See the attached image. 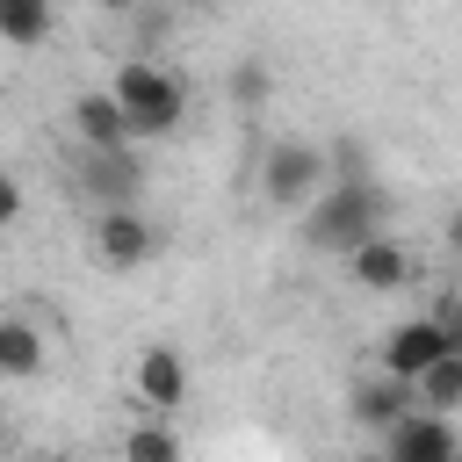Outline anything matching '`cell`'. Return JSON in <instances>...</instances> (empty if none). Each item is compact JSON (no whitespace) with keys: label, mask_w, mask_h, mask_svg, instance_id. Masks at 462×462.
Segmentation results:
<instances>
[{"label":"cell","mask_w":462,"mask_h":462,"mask_svg":"<svg viewBox=\"0 0 462 462\" xmlns=\"http://www.w3.org/2000/svg\"><path fill=\"white\" fill-rule=\"evenodd\" d=\"M130 390H137L144 419H173V411L188 404V361H180V346L152 339V346L137 354V368H130Z\"/></svg>","instance_id":"4"},{"label":"cell","mask_w":462,"mask_h":462,"mask_svg":"<svg viewBox=\"0 0 462 462\" xmlns=\"http://www.w3.org/2000/svg\"><path fill=\"white\" fill-rule=\"evenodd\" d=\"M87 188L101 195V209H130V188H137V159H130V152H101V159H94V173H87Z\"/></svg>","instance_id":"13"},{"label":"cell","mask_w":462,"mask_h":462,"mask_svg":"<svg viewBox=\"0 0 462 462\" xmlns=\"http://www.w3.org/2000/svg\"><path fill=\"white\" fill-rule=\"evenodd\" d=\"M123 462H180L173 419H137V426L123 433Z\"/></svg>","instance_id":"14"},{"label":"cell","mask_w":462,"mask_h":462,"mask_svg":"<svg viewBox=\"0 0 462 462\" xmlns=\"http://www.w3.org/2000/svg\"><path fill=\"white\" fill-rule=\"evenodd\" d=\"M303 238H310L318 253H339V260H346L354 245L383 238V188H375V180H339V188L310 209Z\"/></svg>","instance_id":"2"},{"label":"cell","mask_w":462,"mask_h":462,"mask_svg":"<svg viewBox=\"0 0 462 462\" xmlns=\"http://www.w3.org/2000/svg\"><path fill=\"white\" fill-rule=\"evenodd\" d=\"M72 130L94 144V159H101V152H130V123L116 116L108 94H79V101H72Z\"/></svg>","instance_id":"10"},{"label":"cell","mask_w":462,"mask_h":462,"mask_svg":"<svg viewBox=\"0 0 462 462\" xmlns=\"http://www.w3.org/2000/svg\"><path fill=\"white\" fill-rule=\"evenodd\" d=\"M58 29V14L43 0H0V43H43Z\"/></svg>","instance_id":"15"},{"label":"cell","mask_w":462,"mask_h":462,"mask_svg":"<svg viewBox=\"0 0 462 462\" xmlns=\"http://www.w3.org/2000/svg\"><path fill=\"white\" fill-rule=\"evenodd\" d=\"M346 411L361 419V426H375V433H390L397 419H411L419 404H411V383H397V375H368V383H354V397H346Z\"/></svg>","instance_id":"9"},{"label":"cell","mask_w":462,"mask_h":462,"mask_svg":"<svg viewBox=\"0 0 462 462\" xmlns=\"http://www.w3.org/2000/svg\"><path fill=\"white\" fill-rule=\"evenodd\" d=\"M152 253H159V231H152L137 209H101V217H94V260H101V267L130 274V267H144Z\"/></svg>","instance_id":"6"},{"label":"cell","mask_w":462,"mask_h":462,"mask_svg":"<svg viewBox=\"0 0 462 462\" xmlns=\"http://www.w3.org/2000/svg\"><path fill=\"white\" fill-rule=\"evenodd\" d=\"M14 217H22V180H14L7 166H0V231H7Z\"/></svg>","instance_id":"16"},{"label":"cell","mask_w":462,"mask_h":462,"mask_svg":"<svg viewBox=\"0 0 462 462\" xmlns=\"http://www.w3.org/2000/svg\"><path fill=\"white\" fill-rule=\"evenodd\" d=\"M260 94H267V72L245 65V72H238V101H260Z\"/></svg>","instance_id":"17"},{"label":"cell","mask_w":462,"mask_h":462,"mask_svg":"<svg viewBox=\"0 0 462 462\" xmlns=\"http://www.w3.org/2000/svg\"><path fill=\"white\" fill-rule=\"evenodd\" d=\"M116 101V116L130 123V137H159L188 116V79L159 58H123L116 65V87H101Z\"/></svg>","instance_id":"1"},{"label":"cell","mask_w":462,"mask_h":462,"mask_svg":"<svg viewBox=\"0 0 462 462\" xmlns=\"http://www.w3.org/2000/svg\"><path fill=\"white\" fill-rule=\"evenodd\" d=\"M51 462H72V455H51Z\"/></svg>","instance_id":"18"},{"label":"cell","mask_w":462,"mask_h":462,"mask_svg":"<svg viewBox=\"0 0 462 462\" xmlns=\"http://www.w3.org/2000/svg\"><path fill=\"white\" fill-rule=\"evenodd\" d=\"M43 368V332L29 318H0V375H36Z\"/></svg>","instance_id":"12"},{"label":"cell","mask_w":462,"mask_h":462,"mask_svg":"<svg viewBox=\"0 0 462 462\" xmlns=\"http://www.w3.org/2000/svg\"><path fill=\"white\" fill-rule=\"evenodd\" d=\"M260 188H267L274 209H303L325 188V152L318 144H274L267 166H260Z\"/></svg>","instance_id":"5"},{"label":"cell","mask_w":462,"mask_h":462,"mask_svg":"<svg viewBox=\"0 0 462 462\" xmlns=\"http://www.w3.org/2000/svg\"><path fill=\"white\" fill-rule=\"evenodd\" d=\"M346 274H354L361 289H411V282H419V253L383 231V238H368V245L346 253Z\"/></svg>","instance_id":"7"},{"label":"cell","mask_w":462,"mask_h":462,"mask_svg":"<svg viewBox=\"0 0 462 462\" xmlns=\"http://www.w3.org/2000/svg\"><path fill=\"white\" fill-rule=\"evenodd\" d=\"M383 440H390L383 462H455V426H448V419H426V411L397 419Z\"/></svg>","instance_id":"8"},{"label":"cell","mask_w":462,"mask_h":462,"mask_svg":"<svg viewBox=\"0 0 462 462\" xmlns=\"http://www.w3.org/2000/svg\"><path fill=\"white\" fill-rule=\"evenodd\" d=\"M411 404L426 411V419H448L455 404H462V354H448V361H433L419 383H411Z\"/></svg>","instance_id":"11"},{"label":"cell","mask_w":462,"mask_h":462,"mask_svg":"<svg viewBox=\"0 0 462 462\" xmlns=\"http://www.w3.org/2000/svg\"><path fill=\"white\" fill-rule=\"evenodd\" d=\"M448 354H462V339L455 332H440L433 318H404L390 339H383V368L375 375H397V383H419L433 361H448Z\"/></svg>","instance_id":"3"}]
</instances>
